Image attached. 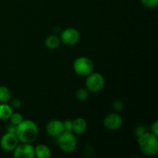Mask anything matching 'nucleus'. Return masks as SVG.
I'll use <instances>...</instances> for the list:
<instances>
[{"label":"nucleus","instance_id":"obj_10","mask_svg":"<svg viewBox=\"0 0 158 158\" xmlns=\"http://www.w3.org/2000/svg\"><path fill=\"white\" fill-rule=\"evenodd\" d=\"M46 131L52 137H58L64 131L63 121L60 120H52L47 123Z\"/></svg>","mask_w":158,"mask_h":158},{"label":"nucleus","instance_id":"obj_7","mask_svg":"<svg viewBox=\"0 0 158 158\" xmlns=\"http://www.w3.org/2000/svg\"><path fill=\"white\" fill-rule=\"evenodd\" d=\"M13 156L15 158H33L35 157V148L31 143H22L15 148Z\"/></svg>","mask_w":158,"mask_h":158},{"label":"nucleus","instance_id":"obj_18","mask_svg":"<svg viewBox=\"0 0 158 158\" xmlns=\"http://www.w3.org/2000/svg\"><path fill=\"white\" fill-rule=\"evenodd\" d=\"M142 5L146 8L152 9L158 5V0H140Z\"/></svg>","mask_w":158,"mask_h":158},{"label":"nucleus","instance_id":"obj_3","mask_svg":"<svg viewBox=\"0 0 158 158\" xmlns=\"http://www.w3.org/2000/svg\"><path fill=\"white\" fill-rule=\"evenodd\" d=\"M58 145L62 151L64 153H72L75 151L77 146V140L75 134L72 131H64L58 136Z\"/></svg>","mask_w":158,"mask_h":158},{"label":"nucleus","instance_id":"obj_23","mask_svg":"<svg viewBox=\"0 0 158 158\" xmlns=\"http://www.w3.org/2000/svg\"><path fill=\"white\" fill-rule=\"evenodd\" d=\"M11 105H12V107L15 108V109H18V108H19L20 106H21L22 103L21 101H20L19 99H14V100H12Z\"/></svg>","mask_w":158,"mask_h":158},{"label":"nucleus","instance_id":"obj_1","mask_svg":"<svg viewBox=\"0 0 158 158\" xmlns=\"http://www.w3.org/2000/svg\"><path fill=\"white\" fill-rule=\"evenodd\" d=\"M15 135L21 143H33L39 135L38 126L32 120H23L16 127Z\"/></svg>","mask_w":158,"mask_h":158},{"label":"nucleus","instance_id":"obj_9","mask_svg":"<svg viewBox=\"0 0 158 158\" xmlns=\"http://www.w3.org/2000/svg\"><path fill=\"white\" fill-rule=\"evenodd\" d=\"M123 124V119L118 114L112 113L105 117L103 125L109 131H117L120 129Z\"/></svg>","mask_w":158,"mask_h":158},{"label":"nucleus","instance_id":"obj_19","mask_svg":"<svg viewBox=\"0 0 158 158\" xmlns=\"http://www.w3.org/2000/svg\"><path fill=\"white\" fill-rule=\"evenodd\" d=\"M113 108L117 111H121L123 109V103L120 100H116L113 102Z\"/></svg>","mask_w":158,"mask_h":158},{"label":"nucleus","instance_id":"obj_16","mask_svg":"<svg viewBox=\"0 0 158 158\" xmlns=\"http://www.w3.org/2000/svg\"><path fill=\"white\" fill-rule=\"evenodd\" d=\"M89 97V91L86 88H80L76 92V97L80 101H84Z\"/></svg>","mask_w":158,"mask_h":158},{"label":"nucleus","instance_id":"obj_12","mask_svg":"<svg viewBox=\"0 0 158 158\" xmlns=\"http://www.w3.org/2000/svg\"><path fill=\"white\" fill-rule=\"evenodd\" d=\"M35 156L38 158H49L51 151L46 144H38L35 148Z\"/></svg>","mask_w":158,"mask_h":158},{"label":"nucleus","instance_id":"obj_22","mask_svg":"<svg viewBox=\"0 0 158 158\" xmlns=\"http://www.w3.org/2000/svg\"><path fill=\"white\" fill-rule=\"evenodd\" d=\"M151 133H153L155 135L158 136V121L157 120H155L154 123H152L151 127Z\"/></svg>","mask_w":158,"mask_h":158},{"label":"nucleus","instance_id":"obj_14","mask_svg":"<svg viewBox=\"0 0 158 158\" xmlns=\"http://www.w3.org/2000/svg\"><path fill=\"white\" fill-rule=\"evenodd\" d=\"M60 38L56 35H50L45 40V45L49 49H56L60 46Z\"/></svg>","mask_w":158,"mask_h":158},{"label":"nucleus","instance_id":"obj_21","mask_svg":"<svg viewBox=\"0 0 158 158\" xmlns=\"http://www.w3.org/2000/svg\"><path fill=\"white\" fill-rule=\"evenodd\" d=\"M145 132H146V130H145L144 127L141 126V125H140V126L137 127L135 130V134L137 137H140V136H141V135H143Z\"/></svg>","mask_w":158,"mask_h":158},{"label":"nucleus","instance_id":"obj_20","mask_svg":"<svg viewBox=\"0 0 158 158\" xmlns=\"http://www.w3.org/2000/svg\"><path fill=\"white\" fill-rule=\"evenodd\" d=\"M63 128L66 131H73V120H66L63 122Z\"/></svg>","mask_w":158,"mask_h":158},{"label":"nucleus","instance_id":"obj_5","mask_svg":"<svg viewBox=\"0 0 158 158\" xmlns=\"http://www.w3.org/2000/svg\"><path fill=\"white\" fill-rule=\"evenodd\" d=\"M105 85V79L100 73H91L86 77V88L90 93H98L103 89Z\"/></svg>","mask_w":158,"mask_h":158},{"label":"nucleus","instance_id":"obj_17","mask_svg":"<svg viewBox=\"0 0 158 158\" xmlns=\"http://www.w3.org/2000/svg\"><path fill=\"white\" fill-rule=\"evenodd\" d=\"M9 119H10L11 123L16 127L19 124H20L23 122V120H24L23 115L20 113H12V114L11 115Z\"/></svg>","mask_w":158,"mask_h":158},{"label":"nucleus","instance_id":"obj_2","mask_svg":"<svg viewBox=\"0 0 158 158\" xmlns=\"http://www.w3.org/2000/svg\"><path fill=\"white\" fill-rule=\"evenodd\" d=\"M158 136L151 132H145L137 137V143L140 151L145 155L153 157L158 152Z\"/></svg>","mask_w":158,"mask_h":158},{"label":"nucleus","instance_id":"obj_4","mask_svg":"<svg viewBox=\"0 0 158 158\" xmlns=\"http://www.w3.org/2000/svg\"><path fill=\"white\" fill-rule=\"evenodd\" d=\"M94 64L92 60L86 56H80L76 59L73 63V70L80 77H87L94 72Z\"/></svg>","mask_w":158,"mask_h":158},{"label":"nucleus","instance_id":"obj_15","mask_svg":"<svg viewBox=\"0 0 158 158\" xmlns=\"http://www.w3.org/2000/svg\"><path fill=\"white\" fill-rule=\"evenodd\" d=\"M12 97L11 90L5 86H0V103H7Z\"/></svg>","mask_w":158,"mask_h":158},{"label":"nucleus","instance_id":"obj_24","mask_svg":"<svg viewBox=\"0 0 158 158\" xmlns=\"http://www.w3.org/2000/svg\"><path fill=\"white\" fill-rule=\"evenodd\" d=\"M15 131H16V126L12 124L9 125L7 127V132L8 133H12V134H15Z\"/></svg>","mask_w":158,"mask_h":158},{"label":"nucleus","instance_id":"obj_6","mask_svg":"<svg viewBox=\"0 0 158 158\" xmlns=\"http://www.w3.org/2000/svg\"><path fill=\"white\" fill-rule=\"evenodd\" d=\"M80 40V33L75 28H67L60 35V41L66 46H74Z\"/></svg>","mask_w":158,"mask_h":158},{"label":"nucleus","instance_id":"obj_13","mask_svg":"<svg viewBox=\"0 0 158 158\" xmlns=\"http://www.w3.org/2000/svg\"><path fill=\"white\" fill-rule=\"evenodd\" d=\"M12 106L6 103H0V120H9L12 114Z\"/></svg>","mask_w":158,"mask_h":158},{"label":"nucleus","instance_id":"obj_8","mask_svg":"<svg viewBox=\"0 0 158 158\" xmlns=\"http://www.w3.org/2000/svg\"><path fill=\"white\" fill-rule=\"evenodd\" d=\"M19 140L15 134L6 132L0 140V146H1L2 149L4 150L5 151L11 152L15 150L17 145L19 144Z\"/></svg>","mask_w":158,"mask_h":158},{"label":"nucleus","instance_id":"obj_11","mask_svg":"<svg viewBox=\"0 0 158 158\" xmlns=\"http://www.w3.org/2000/svg\"><path fill=\"white\" fill-rule=\"evenodd\" d=\"M86 127H87V123H86L85 119L82 118V117H78L73 120L72 132H73L75 134L80 135V134H83L86 131Z\"/></svg>","mask_w":158,"mask_h":158}]
</instances>
